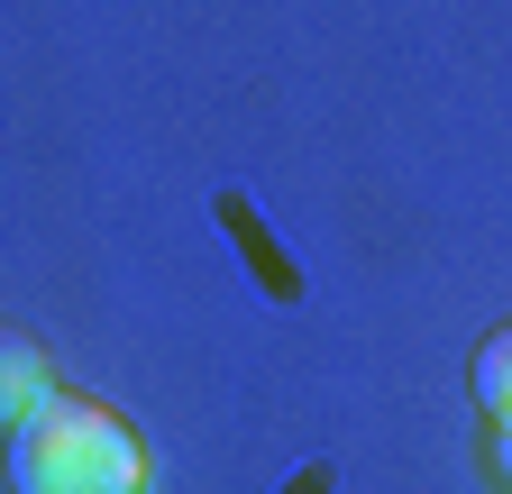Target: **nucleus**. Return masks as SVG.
<instances>
[{
  "mask_svg": "<svg viewBox=\"0 0 512 494\" xmlns=\"http://www.w3.org/2000/svg\"><path fill=\"white\" fill-rule=\"evenodd\" d=\"M147 458L128 421L83 394H46L28 421H10V494H138Z\"/></svg>",
  "mask_w": 512,
  "mask_h": 494,
  "instance_id": "nucleus-1",
  "label": "nucleus"
},
{
  "mask_svg": "<svg viewBox=\"0 0 512 494\" xmlns=\"http://www.w3.org/2000/svg\"><path fill=\"white\" fill-rule=\"evenodd\" d=\"M485 458H494V476L512 485V412H494V440H485Z\"/></svg>",
  "mask_w": 512,
  "mask_h": 494,
  "instance_id": "nucleus-5",
  "label": "nucleus"
},
{
  "mask_svg": "<svg viewBox=\"0 0 512 494\" xmlns=\"http://www.w3.org/2000/svg\"><path fill=\"white\" fill-rule=\"evenodd\" d=\"M330 485H339V467H330V458H311V467H302L284 494H330Z\"/></svg>",
  "mask_w": 512,
  "mask_h": 494,
  "instance_id": "nucleus-6",
  "label": "nucleus"
},
{
  "mask_svg": "<svg viewBox=\"0 0 512 494\" xmlns=\"http://www.w3.org/2000/svg\"><path fill=\"white\" fill-rule=\"evenodd\" d=\"M211 220H220V238L247 257L256 293H266V302H302V275H293V257L275 247V229L256 220V202H247V193H220V202H211Z\"/></svg>",
  "mask_w": 512,
  "mask_h": 494,
  "instance_id": "nucleus-2",
  "label": "nucleus"
},
{
  "mask_svg": "<svg viewBox=\"0 0 512 494\" xmlns=\"http://www.w3.org/2000/svg\"><path fill=\"white\" fill-rule=\"evenodd\" d=\"M467 385H476V403H485V412H512V321L476 348V376H467Z\"/></svg>",
  "mask_w": 512,
  "mask_h": 494,
  "instance_id": "nucleus-4",
  "label": "nucleus"
},
{
  "mask_svg": "<svg viewBox=\"0 0 512 494\" xmlns=\"http://www.w3.org/2000/svg\"><path fill=\"white\" fill-rule=\"evenodd\" d=\"M46 394H55L46 385V348L28 330H0V421H28Z\"/></svg>",
  "mask_w": 512,
  "mask_h": 494,
  "instance_id": "nucleus-3",
  "label": "nucleus"
}]
</instances>
